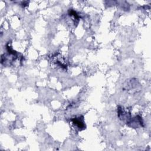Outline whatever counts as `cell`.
Wrapping results in <instances>:
<instances>
[{
	"label": "cell",
	"mask_w": 151,
	"mask_h": 151,
	"mask_svg": "<svg viewBox=\"0 0 151 151\" xmlns=\"http://www.w3.org/2000/svg\"><path fill=\"white\" fill-rule=\"evenodd\" d=\"M73 124L79 129V130H82L86 129V124L84 120V117L80 116L78 117H76L72 119Z\"/></svg>",
	"instance_id": "1"
}]
</instances>
